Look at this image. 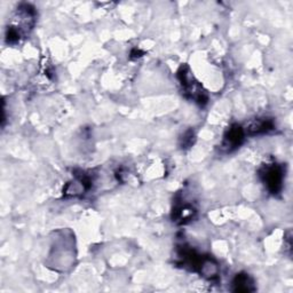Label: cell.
Here are the masks:
<instances>
[{
	"label": "cell",
	"mask_w": 293,
	"mask_h": 293,
	"mask_svg": "<svg viewBox=\"0 0 293 293\" xmlns=\"http://www.w3.org/2000/svg\"><path fill=\"white\" fill-rule=\"evenodd\" d=\"M244 137V131L243 128L239 126H234L229 130L227 133V135L225 137L224 141V146L227 149H233L236 148L237 145L241 144V142Z\"/></svg>",
	"instance_id": "2"
},
{
	"label": "cell",
	"mask_w": 293,
	"mask_h": 293,
	"mask_svg": "<svg viewBox=\"0 0 293 293\" xmlns=\"http://www.w3.org/2000/svg\"><path fill=\"white\" fill-rule=\"evenodd\" d=\"M234 285L236 286V288L235 290L236 291H251L252 290V285H253V283L251 281V278L247 276L246 274H239L236 276V278H235V281H234Z\"/></svg>",
	"instance_id": "4"
},
{
	"label": "cell",
	"mask_w": 293,
	"mask_h": 293,
	"mask_svg": "<svg viewBox=\"0 0 293 293\" xmlns=\"http://www.w3.org/2000/svg\"><path fill=\"white\" fill-rule=\"evenodd\" d=\"M263 177L270 193L277 194L279 190H281L283 181V171L281 166L278 165L266 166L263 172Z\"/></svg>",
	"instance_id": "1"
},
{
	"label": "cell",
	"mask_w": 293,
	"mask_h": 293,
	"mask_svg": "<svg viewBox=\"0 0 293 293\" xmlns=\"http://www.w3.org/2000/svg\"><path fill=\"white\" fill-rule=\"evenodd\" d=\"M274 128V124L269 119H255L250 125H248L247 131L250 134H260V133H266Z\"/></svg>",
	"instance_id": "3"
}]
</instances>
